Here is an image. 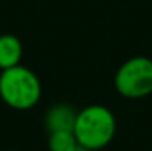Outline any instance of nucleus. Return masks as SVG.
I'll return each mask as SVG.
<instances>
[{
	"instance_id": "1",
	"label": "nucleus",
	"mask_w": 152,
	"mask_h": 151,
	"mask_svg": "<svg viewBox=\"0 0 152 151\" xmlns=\"http://www.w3.org/2000/svg\"><path fill=\"white\" fill-rule=\"evenodd\" d=\"M117 132V119L108 107L91 104L78 110L73 133L78 145L88 150L99 151L113 140Z\"/></svg>"
},
{
	"instance_id": "2",
	"label": "nucleus",
	"mask_w": 152,
	"mask_h": 151,
	"mask_svg": "<svg viewBox=\"0 0 152 151\" xmlns=\"http://www.w3.org/2000/svg\"><path fill=\"white\" fill-rule=\"evenodd\" d=\"M42 94L41 80L28 67L20 65L2 70L0 98L8 107L16 110L32 109Z\"/></svg>"
},
{
	"instance_id": "3",
	"label": "nucleus",
	"mask_w": 152,
	"mask_h": 151,
	"mask_svg": "<svg viewBox=\"0 0 152 151\" xmlns=\"http://www.w3.org/2000/svg\"><path fill=\"white\" fill-rule=\"evenodd\" d=\"M115 89L128 99H141L152 94V60L149 57H131L115 73Z\"/></svg>"
},
{
	"instance_id": "4",
	"label": "nucleus",
	"mask_w": 152,
	"mask_h": 151,
	"mask_svg": "<svg viewBox=\"0 0 152 151\" xmlns=\"http://www.w3.org/2000/svg\"><path fill=\"white\" fill-rule=\"evenodd\" d=\"M76 110L68 104H55L45 114L44 124L49 133L52 132H73L76 122Z\"/></svg>"
},
{
	"instance_id": "5",
	"label": "nucleus",
	"mask_w": 152,
	"mask_h": 151,
	"mask_svg": "<svg viewBox=\"0 0 152 151\" xmlns=\"http://www.w3.org/2000/svg\"><path fill=\"white\" fill-rule=\"evenodd\" d=\"M23 57V44L13 34L0 36V70L20 65Z\"/></svg>"
},
{
	"instance_id": "6",
	"label": "nucleus",
	"mask_w": 152,
	"mask_h": 151,
	"mask_svg": "<svg viewBox=\"0 0 152 151\" xmlns=\"http://www.w3.org/2000/svg\"><path fill=\"white\" fill-rule=\"evenodd\" d=\"M49 151H75L78 141L73 132H52L47 140Z\"/></svg>"
},
{
	"instance_id": "7",
	"label": "nucleus",
	"mask_w": 152,
	"mask_h": 151,
	"mask_svg": "<svg viewBox=\"0 0 152 151\" xmlns=\"http://www.w3.org/2000/svg\"><path fill=\"white\" fill-rule=\"evenodd\" d=\"M75 151H92V150H88V148H84V146H81V145H78V148H76Z\"/></svg>"
},
{
	"instance_id": "8",
	"label": "nucleus",
	"mask_w": 152,
	"mask_h": 151,
	"mask_svg": "<svg viewBox=\"0 0 152 151\" xmlns=\"http://www.w3.org/2000/svg\"><path fill=\"white\" fill-rule=\"evenodd\" d=\"M3 151H10V150H3Z\"/></svg>"
}]
</instances>
